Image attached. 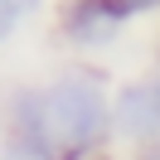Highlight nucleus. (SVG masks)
<instances>
[{"mask_svg": "<svg viewBox=\"0 0 160 160\" xmlns=\"http://www.w3.org/2000/svg\"><path fill=\"white\" fill-rule=\"evenodd\" d=\"M160 0H107V10L112 15H131V10H155Z\"/></svg>", "mask_w": 160, "mask_h": 160, "instance_id": "obj_4", "label": "nucleus"}, {"mask_svg": "<svg viewBox=\"0 0 160 160\" xmlns=\"http://www.w3.org/2000/svg\"><path fill=\"white\" fill-rule=\"evenodd\" d=\"M117 126L126 136H150L160 126V88H131L117 102Z\"/></svg>", "mask_w": 160, "mask_h": 160, "instance_id": "obj_2", "label": "nucleus"}, {"mask_svg": "<svg viewBox=\"0 0 160 160\" xmlns=\"http://www.w3.org/2000/svg\"><path fill=\"white\" fill-rule=\"evenodd\" d=\"M5 160H49V150L34 146V141H15V146L5 150Z\"/></svg>", "mask_w": 160, "mask_h": 160, "instance_id": "obj_3", "label": "nucleus"}, {"mask_svg": "<svg viewBox=\"0 0 160 160\" xmlns=\"http://www.w3.org/2000/svg\"><path fill=\"white\" fill-rule=\"evenodd\" d=\"M10 5H15V10H20V15H24V10H34L39 0H10Z\"/></svg>", "mask_w": 160, "mask_h": 160, "instance_id": "obj_5", "label": "nucleus"}, {"mask_svg": "<svg viewBox=\"0 0 160 160\" xmlns=\"http://www.w3.org/2000/svg\"><path fill=\"white\" fill-rule=\"evenodd\" d=\"M150 160H160V155H150Z\"/></svg>", "mask_w": 160, "mask_h": 160, "instance_id": "obj_6", "label": "nucleus"}, {"mask_svg": "<svg viewBox=\"0 0 160 160\" xmlns=\"http://www.w3.org/2000/svg\"><path fill=\"white\" fill-rule=\"evenodd\" d=\"M20 121H24V141L44 146L53 155L58 146H88L107 121L102 107V88L82 73L53 82L49 92H34L20 102Z\"/></svg>", "mask_w": 160, "mask_h": 160, "instance_id": "obj_1", "label": "nucleus"}]
</instances>
